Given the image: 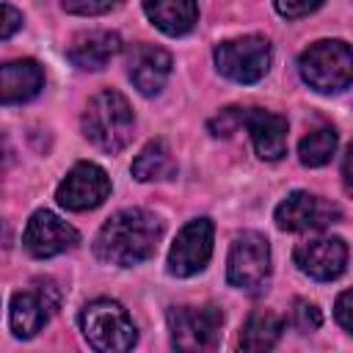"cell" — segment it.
<instances>
[{
	"instance_id": "ffe728a7",
	"label": "cell",
	"mask_w": 353,
	"mask_h": 353,
	"mask_svg": "<svg viewBox=\"0 0 353 353\" xmlns=\"http://www.w3.org/2000/svg\"><path fill=\"white\" fill-rule=\"evenodd\" d=\"M284 320L273 312H254L243 331H240V347L243 350H270L281 339Z\"/></svg>"
},
{
	"instance_id": "44dd1931",
	"label": "cell",
	"mask_w": 353,
	"mask_h": 353,
	"mask_svg": "<svg viewBox=\"0 0 353 353\" xmlns=\"http://www.w3.org/2000/svg\"><path fill=\"white\" fill-rule=\"evenodd\" d=\"M336 143H339V138H336V130L334 127H317V130H312V132H306L301 138L298 157H301L303 165L320 168V165H325L334 157Z\"/></svg>"
},
{
	"instance_id": "30bf717a",
	"label": "cell",
	"mask_w": 353,
	"mask_h": 353,
	"mask_svg": "<svg viewBox=\"0 0 353 353\" xmlns=\"http://www.w3.org/2000/svg\"><path fill=\"white\" fill-rule=\"evenodd\" d=\"M339 207L309 190H292L273 212V221L284 232H317L339 221Z\"/></svg>"
},
{
	"instance_id": "603a6c76",
	"label": "cell",
	"mask_w": 353,
	"mask_h": 353,
	"mask_svg": "<svg viewBox=\"0 0 353 353\" xmlns=\"http://www.w3.org/2000/svg\"><path fill=\"white\" fill-rule=\"evenodd\" d=\"M63 8L69 14H77V17H99V14H108L113 8H119L124 0H61Z\"/></svg>"
},
{
	"instance_id": "6da1fadb",
	"label": "cell",
	"mask_w": 353,
	"mask_h": 353,
	"mask_svg": "<svg viewBox=\"0 0 353 353\" xmlns=\"http://www.w3.org/2000/svg\"><path fill=\"white\" fill-rule=\"evenodd\" d=\"M163 237V221L141 207L113 212L94 237V256L105 265L132 268L154 256Z\"/></svg>"
},
{
	"instance_id": "d6986e66",
	"label": "cell",
	"mask_w": 353,
	"mask_h": 353,
	"mask_svg": "<svg viewBox=\"0 0 353 353\" xmlns=\"http://www.w3.org/2000/svg\"><path fill=\"white\" fill-rule=\"evenodd\" d=\"M132 176L138 182H163V179H171L176 176V163L171 157V149L165 141H149L138 157L132 160Z\"/></svg>"
},
{
	"instance_id": "d4e9b609",
	"label": "cell",
	"mask_w": 353,
	"mask_h": 353,
	"mask_svg": "<svg viewBox=\"0 0 353 353\" xmlns=\"http://www.w3.org/2000/svg\"><path fill=\"white\" fill-rule=\"evenodd\" d=\"M273 3H276V11L287 19H301L323 6V0H273Z\"/></svg>"
},
{
	"instance_id": "8992f818",
	"label": "cell",
	"mask_w": 353,
	"mask_h": 353,
	"mask_svg": "<svg viewBox=\"0 0 353 353\" xmlns=\"http://www.w3.org/2000/svg\"><path fill=\"white\" fill-rule=\"evenodd\" d=\"M223 312L215 303L204 306H171L168 309V331L171 345L185 353L212 350L221 339Z\"/></svg>"
},
{
	"instance_id": "e0dca14e",
	"label": "cell",
	"mask_w": 353,
	"mask_h": 353,
	"mask_svg": "<svg viewBox=\"0 0 353 353\" xmlns=\"http://www.w3.org/2000/svg\"><path fill=\"white\" fill-rule=\"evenodd\" d=\"M44 88V69L33 58L8 61L0 69V99L3 105H19L33 99Z\"/></svg>"
},
{
	"instance_id": "9a60e30c",
	"label": "cell",
	"mask_w": 353,
	"mask_h": 353,
	"mask_svg": "<svg viewBox=\"0 0 353 353\" xmlns=\"http://www.w3.org/2000/svg\"><path fill=\"white\" fill-rule=\"evenodd\" d=\"M243 127L251 132L254 149L262 160H281L287 154V119L262 108H243Z\"/></svg>"
},
{
	"instance_id": "52a82bcc",
	"label": "cell",
	"mask_w": 353,
	"mask_h": 353,
	"mask_svg": "<svg viewBox=\"0 0 353 353\" xmlns=\"http://www.w3.org/2000/svg\"><path fill=\"white\" fill-rule=\"evenodd\" d=\"M212 58H215V66L223 77L248 85V83H256L268 74L273 52H270V41L265 36L251 33V36L221 41L215 47Z\"/></svg>"
},
{
	"instance_id": "4fadbf2b",
	"label": "cell",
	"mask_w": 353,
	"mask_h": 353,
	"mask_svg": "<svg viewBox=\"0 0 353 353\" xmlns=\"http://www.w3.org/2000/svg\"><path fill=\"white\" fill-rule=\"evenodd\" d=\"M301 273L317 279V281H334L342 276L347 265V245L342 237H317L306 240L292 254Z\"/></svg>"
},
{
	"instance_id": "83f0119b",
	"label": "cell",
	"mask_w": 353,
	"mask_h": 353,
	"mask_svg": "<svg viewBox=\"0 0 353 353\" xmlns=\"http://www.w3.org/2000/svg\"><path fill=\"white\" fill-rule=\"evenodd\" d=\"M342 182H345V190L353 193V143L347 146L345 160H342Z\"/></svg>"
},
{
	"instance_id": "277c9868",
	"label": "cell",
	"mask_w": 353,
	"mask_h": 353,
	"mask_svg": "<svg viewBox=\"0 0 353 353\" xmlns=\"http://www.w3.org/2000/svg\"><path fill=\"white\" fill-rule=\"evenodd\" d=\"M80 331L99 353H124L138 342V331L119 301L97 298L80 312Z\"/></svg>"
},
{
	"instance_id": "8fae6325",
	"label": "cell",
	"mask_w": 353,
	"mask_h": 353,
	"mask_svg": "<svg viewBox=\"0 0 353 353\" xmlns=\"http://www.w3.org/2000/svg\"><path fill=\"white\" fill-rule=\"evenodd\" d=\"M110 196V176L97 163H77L58 185L55 199L69 212H85L99 207Z\"/></svg>"
},
{
	"instance_id": "7402d4cb",
	"label": "cell",
	"mask_w": 353,
	"mask_h": 353,
	"mask_svg": "<svg viewBox=\"0 0 353 353\" xmlns=\"http://www.w3.org/2000/svg\"><path fill=\"white\" fill-rule=\"evenodd\" d=\"M292 325H295L298 331H303V334L317 331V328L323 325V314H320L317 303L298 298V301H295V309H292Z\"/></svg>"
},
{
	"instance_id": "cb8c5ba5",
	"label": "cell",
	"mask_w": 353,
	"mask_h": 353,
	"mask_svg": "<svg viewBox=\"0 0 353 353\" xmlns=\"http://www.w3.org/2000/svg\"><path fill=\"white\" fill-rule=\"evenodd\" d=\"M210 132L212 135H232L243 127V108H223L215 119H210Z\"/></svg>"
},
{
	"instance_id": "5bb4252c",
	"label": "cell",
	"mask_w": 353,
	"mask_h": 353,
	"mask_svg": "<svg viewBox=\"0 0 353 353\" xmlns=\"http://www.w3.org/2000/svg\"><path fill=\"white\" fill-rule=\"evenodd\" d=\"M130 80L143 97H157L171 74V55L154 44H135L130 50Z\"/></svg>"
},
{
	"instance_id": "ac0fdd59",
	"label": "cell",
	"mask_w": 353,
	"mask_h": 353,
	"mask_svg": "<svg viewBox=\"0 0 353 353\" xmlns=\"http://www.w3.org/2000/svg\"><path fill=\"white\" fill-rule=\"evenodd\" d=\"M143 11L165 36H185L199 22L196 0H143Z\"/></svg>"
},
{
	"instance_id": "3957f363",
	"label": "cell",
	"mask_w": 353,
	"mask_h": 353,
	"mask_svg": "<svg viewBox=\"0 0 353 353\" xmlns=\"http://www.w3.org/2000/svg\"><path fill=\"white\" fill-rule=\"evenodd\" d=\"M298 72L317 94H339L353 85V47L339 39H320L301 52Z\"/></svg>"
},
{
	"instance_id": "2e32d148",
	"label": "cell",
	"mask_w": 353,
	"mask_h": 353,
	"mask_svg": "<svg viewBox=\"0 0 353 353\" xmlns=\"http://www.w3.org/2000/svg\"><path fill=\"white\" fill-rule=\"evenodd\" d=\"M119 52H121V36L119 33H113V30H88V33H80L69 44L66 58L77 69L97 72V69H105Z\"/></svg>"
},
{
	"instance_id": "7c38bea8",
	"label": "cell",
	"mask_w": 353,
	"mask_h": 353,
	"mask_svg": "<svg viewBox=\"0 0 353 353\" xmlns=\"http://www.w3.org/2000/svg\"><path fill=\"white\" fill-rule=\"evenodd\" d=\"M77 243H80L77 229L61 221L50 210H36L22 232V245L36 259H50L63 251H72Z\"/></svg>"
},
{
	"instance_id": "9c48e42d",
	"label": "cell",
	"mask_w": 353,
	"mask_h": 353,
	"mask_svg": "<svg viewBox=\"0 0 353 353\" xmlns=\"http://www.w3.org/2000/svg\"><path fill=\"white\" fill-rule=\"evenodd\" d=\"M212 234H215V229H212L210 218H193L190 223H185L179 229L176 240L171 243L168 273L176 279L201 273L212 256Z\"/></svg>"
},
{
	"instance_id": "ba28073f",
	"label": "cell",
	"mask_w": 353,
	"mask_h": 353,
	"mask_svg": "<svg viewBox=\"0 0 353 353\" xmlns=\"http://www.w3.org/2000/svg\"><path fill=\"white\" fill-rule=\"evenodd\" d=\"M58 306V290L50 279H39L30 290H19L11 295V303H8V320H11V331L19 336V339H30L36 336L50 314L55 312Z\"/></svg>"
},
{
	"instance_id": "4316f807",
	"label": "cell",
	"mask_w": 353,
	"mask_h": 353,
	"mask_svg": "<svg viewBox=\"0 0 353 353\" xmlns=\"http://www.w3.org/2000/svg\"><path fill=\"white\" fill-rule=\"evenodd\" d=\"M19 28H22V14H19L11 3H3V33H0V36L8 41Z\"/></svg>"
},
{
	"instance_id": "484cf974",
	"label": "cell",
	"mask_w": 353,
	"mask_h": 353,
	"mask_svg": "<svg viewBox=\"0 0 353 353\" xmlns=\"http://www.w3.org/2000/svg\"><path fill=\"white\" fill-rule=\"evenodd\" d=\"M334 317H336V323L347 334H353V287L345 290V292H339V298L334 303Z\"/></svg>"
},
{
	"instance_id": "7a4b0ae2",
	"label": "cell",
	"mask_w": 353,
	"mask_h": 353,
	"mask_svg": "<svg viewBox=\"0 0 353 353\" xmlns=\"http://www.w3.org/2000/svg\"><path fill=\"white\" fill-rule=\"evenodd\" d=\"M80 127H83V135L97 149L116 154L130 143L135 116H132V108L124 94H119L116 88H102L99 94H94L88 99Z\"/></svg>"
},
{
	"instance_id": "5b68a950",
	"label": "cell",
	"mask_w": 353,
	"mask_h": 353,
	"mask_svg": "<svg viewBox=\"0 0 353 353\" xmlns=\"http://www.w3.org/2000/svg\"><path fill=\"white\" fill-rule=\"evenodd\" d=\"M226 281L234 290L259 295L270 281V245L259 232H240L226 259Z\"/></svg>"
}]
</instances>
